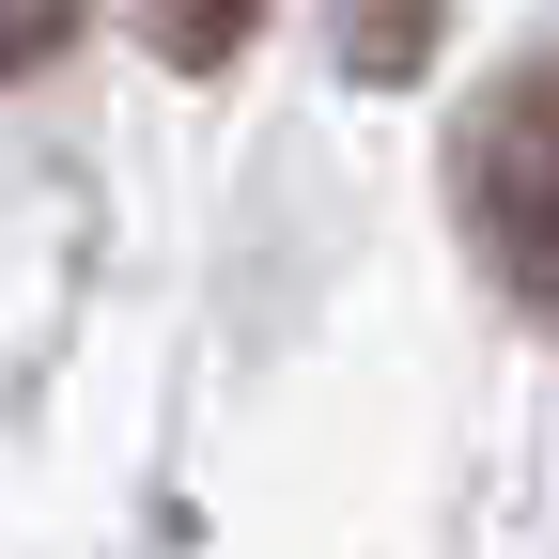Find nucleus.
<instances>
[{
  "label": "nucleus",
  "mask_w": 559,
  "mask_h": 559,
  "mask_svg": "<svg viewBox=\"0 0 559 559\" xmlns=\"http://www.w3.org/2000/svg\"><path fill=\"white\" fill-rule=\"evenodd\" d=\"M466 218H481V249H498L513 296L559 311V47L481 94V124H466Z\"/></svg>",
  "instance_id": "1"
},
{
  "label": "nucleus",
  "mask_w": 559,
  "mask_h": 559,
  "mask_svg": "<svg viewBox=\"0 0 559 559\" xmlns=\"http://www.w3.org/2000/svg\"><path fill=\"white\" fill-rule=\"evenodd\" d=\"M342 62H358V79H419V62H436V0H358V16H342Z\"/></svg>",
  "instance_id": "2"
},
{
  "label": "nucleus",
  "mask_w": 559,
  "mask_h": 559,
  "mask_svg": "<svg viewBox=\"0 0 559 559\" xmlns=\"http://www.w3.org/2000/svg\"><path fill=\"white\" fill-rule=\"evenodd\" d=\"M79 32H94V0H0V79H47Z\"/></svg>",
  "instance_id": "3"
},
{
  "label": "nucleus",
  "mask_w": 559,
  "mask_h": 559,
  "mask_svg": "<svg viewBox=\"0 0 559 559\" xmlns=\"http://www.w3.org/2000/svg\"><path fill=\"white\" fill-rule=\"evenodd\" d=\"M249 32H264V0H156V47L171 62H234Z\"/></svg>",
  "instance_id": "4"
}]
</instances>
